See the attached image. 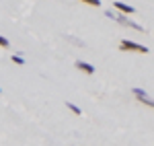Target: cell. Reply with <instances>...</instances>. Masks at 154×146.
<instances>
[{
  "label": "cell",
  "mask_w": 154,
  "mask_h": 146,
  "mask_svg": "<svg viewBox=\"0 0 154 146\" xmlns=\"http://www.w3.org/2000/svg\"><path fill=\"white\" fill-rule=\"evenodd\" d=\"M119 51H136V54H150V48L146 45H140L136 41H130V39H123L119 41Z\"/></svg>",
  "instance_id": "1"
},
{
  "label": "cell",
  "mask_w": 154,
  "mask_h": 146,
  "mask_svg": "<svg viewBox=\"0 0 154 146\" xmlns=\"http://www.w3.org/2000/svg\"><path fill=\"white\" fill-rule=\"evenodd\" d=\"M113 8H117L121 14H128V17L136 12V8H134L131 4H125V2H113Z\"/></svg>",
  "instance_id": "2"
},
{
  "label": "cell",
  "mask_w": 154,
  "mask_h": 146,
  "mask_svg": "<svg viewBox=\"0 0 154 146\" xmlns=\"http://www.w3.org/2000/svg\"><path fill=\"white\" fill-rule=\"evenodd\" d=\"M80 72H84V74H95L97 72V68L93 66V64H88V62H82V60H78L76 64H74Z\"/></svg>",
  "instance_id": "3"
},
{
  "label": "cell",
  "mask_w": 154,
  "mask_h": 146,
  "mask_svg": "<svg viewBox=\"0 0 154 146\" xmlns=\"http://www.w3.org/2000/svg\"><path fill=\"white\" fill-rule=\"evenodd\" d=\"M66 107H68V109H70L72 113H74V115H82V111H80V107H76V105H74L72 101H66Z\"/></svg>",
  "instance_id": "4"
},
{
  "label": "cell",
  "mask_w": 154,
  "mask_h": 146,
  "mask_svg": "<svg viewBox=\"0 0 154 146\" xmlns=\"http://www.w3.org/2000/svg\"><path fill=\"white\" fill-rule=\"evenodd\" d=\"M125 27H131V29H136V31H144L142 25H138V23H134V21H130V17H128V23H125Z\"/></svg>",
  "instance_id": "5"
},
{
  "label": "cell",
  "mask_w": 154,
  "mask_h": 146,
  "mask_svg": "<svg viewBox=\"0 0 154 146\" xmlns=\"http://www.w3.org/2000/svg\"><path fill=\"white\" fill-rule=\"evenodd\" d=\"M14 64H19V66H25V58L23 56H19V54H12V58H11Z\"/></svg>",
  "instance_id": "6"
},
{
  "label": "cell",
  "mask_w": 154,
  "mask_h": 146,
  "mask_svg": "<svg viewBox=\"0 0 154 146\" xmlns=\"http://www.w3.org/2000/svg\"><path fill=\"white\" fill-rule=\"evenodd\" d=\"M138 101H140V103H144V105H148V107H154V101L148 97V95H146V97H138Z\"/></svg>",
  "instance_id": "7"
},
{
  "label": "cell",
  "mask_w": 154,
  "mask_h": 146,
  "mask_svg": "<svg viewBox=\"0 0 154 146\" xmlns=\"http://www.w3.org/2000/svg\"><path fill=\"white\" fill-rule=\"evenodd\" d=\"M131 93H134L136 97H146V91H144V89H138V86H136V89H131Z\"/></svg>",
  "instance_id": "8"
},
{
  "label": "cell",
  "mask_w": 154,
  "mask_h": 146,
  "mask_svg": "<svg viewBox=\"0 0 154 146\" xmlns=\"http://www.w3.org/2000/svg\"><path fill=\"white\" fill-rule=\"evenodd\" d=\"M84 4H88V6H101V0H80Z\"/></svg>",
  "instance_id": "9"
},
{
  "label": "cell",
  "mask_w": 154,
  "mask_h": 146,
  "mask_svg": "<svg viewBox=\"0 0 154 146\" xmlns=\"http://www.w3.org/2000/svg\"><path fill=\"white\" fill-rule=\"evenodd\" d=\"M8 45H11V43H8V39L0 35V48H8Z\"/></svg>",
  "instance_id": "10"
},
{
  "label": "cell",
  "mask_w": 154,
  "mask_h": 146,
  "mask_svg": "<svg viewBox=\"0 0 154 146\" xmlns=\"http://www.w3.org/2000/svg\"><path fill=\"white\" fill-rule=\"evenodd\" d=\"M105 17H107V19H113L115 14H113V11H105Z\"/></svg>",
  "instance_id": "11"
},
{
  "label": "cell",
  "mask_w": 154,
  "mask_h": 146,
  "mask_svg": "<svg viewBox=\"0 0 154 146\" xmlns=\"http://www.w3.org/2000/svg\"><path fill=\"white\" fill-rule=\"evenodd\" d=\"M0 93H2V89H0Z\"/></svg>",
  "instance_id": "12"
}]
</instances>
